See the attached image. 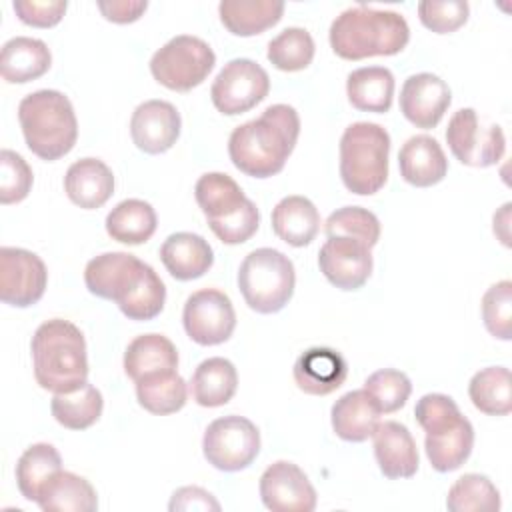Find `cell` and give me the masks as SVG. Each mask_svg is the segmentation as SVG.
I'll return each instance as SVG.
<instances>
[{"instance_id":"1","label":"cell","mask_w":512,"mask_h":512,"mask_svg":"<svg viewBox=\"0 0 512 512\" xmlns=\"http://www.w3.org/2000/svg\"><path fill=\"white\" fill-rule=\"evenodd\" d=\"M298 134V112L288 104H272L258 118L232 130L228 154L242 174L270 178L284 168L298 142Z\"/></svg>"},{"instance_id":"2","label":"cell","mask_w":512,"mask_h":512,"mask_svg":"<svg viewBox=\"0 0 512 512\" xmlns=\"http://www.w3.org/2000/svg\"><path fill=\"white\" fill-rule=\"evenodd\" d=\"M328 38L336 56L362 60L402 52L410 40V28L400 12L358 4L334 18Z\"/></svg>"},{"instance_id":"3","label":"cell","mask_w":512,"mask_h":512,"mask_svg":"<svg viewBox=\"0 0 512 512\" xmlns=\"http://www.w3.org/2000/svg\"><path fill=\"white\" fill-rule=\"evenodd\" d=\"M34 378L40 388L60 394L88 382V356L82 330L70 320L42 322L30 342Z\"/></svg>"},{"instance_id":"4","label":"cell","mask_w":512,"mask_h":512,"mask_svg":"<svg viewBox=\"0 0 512 512\" xmlns=\"http://www.w3.org/2000/svg\"><path fill=\"white\" fill-rule=\"evenodd\" d=\"M18 120L32 154L46 162L66 156L78 138V120L68 96L58 90H36L18 104Z\"/></svg>"},{"instance_id":"5","label":"cell","mask_w":512,"mask_h":512,"mask_svg":"<svg viewBox=\"0 0 512 512\" xmlns=\"http://www.w3.org/2000/svg\"><path fill=\"white\" fill-rule=\"evenodd\" d=\"M414 416L426 432L424 450L436 472L458 470L470 458L474 428L450 396L424 394L416 402Z\"/></svg>"},{"instance_id":"6","label":"cell","mask_w":512,"mask_h":512,"mask_svg":"<svg viewBox=\"0 0 512 512\" xmlns=\"http://www.w3.org/2000/svg\"><path fill=\"white\" fill-rule=\"evenodd\" d=\"M194 196L220 242L234 246L256 234L260 212L232 176L224 172L202 174L194 186Z\"/></svg>"},{"instance_id":"7","label":"cell","mask_w":512,"mask_h":512,"mask_svg":"<svg viewBox=\"0 0 512 512\" xmlns=\"http://www.w3.org/2000/svg\"><path fill=\"white\" fill-rule=\"evenodd\" d=\"M390 134L376 122H354L340 138V178L352 194H376L388 180Z\"/></svg>"},{"instance_id":"8","label":"cell","mask_w":512,"mask_h":512,"mask_svg":"<svg viewBox=\"0 0 512 512\" xmlns=\"http://www.w3.org/2000/svg\"><path fill=\"white\" fill-rule=\"evenodd\" d=\"M296 270L292 260L274 248H256L238 268V288L250 310L276 314L292 298Z\"/></svg>"},{"instance_id":"9","label":"cell","mask_w":512,"mask_h":512,"mask_svg":"<svg viewBox=\"0 0 512 512\" xmlns=\"http://www.w3.org/2000/svg\"><path fill=\"white\" fill-rule=\"evenodd\" d=\"M216 64V54L198 36L180 34L170 38L150 58V72L158 84L174 92L200 86Z\"/></svg>"},{"instance_id":"10","label":"cell","mask_w":512,"mask_h":512,"mask_svg":"<svg viewBox=\"0 0 512 512\" xmlns=\"http://www.w3.org/2000/svg\"><path fill=\"white\" fill-rule=\"evenodd\" d=\"M202 452L216 470H244L260 452V432L252 420L238 414L216 418L204 432Z\"/></svg>"},{"instance_id":"11","label":"cell","mask_w":512,"mask_h":512,"mask_svg":"<svg viewBox=\"0 0 512 512\" xmlns=\"http://www.w3.org/2000/svg\"><path fill=\"white\" fill-rule=\"evenodd\" d=\"M270 92L268 72L250 58H234L216 74L210 98L218 112L236 116L252 110Z\"/></svg>"},{"instance_id":"12","label":"cell","mask_w":512,"mask_h":512,"mask_svg":"<svg viewBox=\"0 0 512 512\" xmlns=\"http://www.w3.org/2000/svg\"><path fill=\"white\" fill-rule=\"evenodd\" d=\"M446 142L456 160L466 166L486 168L500 162L506 138L498 124L484 126L474 108H460L448 122Z\"/></svg>"},{"instance_id":"13","label":"cell","mask_w":512,"mask_h":512,"mask_svg":"<svg viewBox=\"0 0 512 512\" xmlns=\"http://www.w3.org/2000/svg\"><path fill=\"white\" fill-rule=\"evenodd\" d=\"M182 324L188 338L200 346L226 342L236 328V312L228 294L216 288H202L188 296L182 310Z\"/></svg>"},{"instance_id":"14","label":"cell","mask_w":512,"mask_h":512,"mask_svg":"<svg viewBox=\"0 0 512 512\" xmlns=\"http://www.w3.org/2000/svg\"><path fill=\"white\" fill-rule=\"evenodd\" d=\"M48 284V270L42 258L26 248H0V300L16 308L36 304Z\"/></svg>"},{"instance_id":"15","label":"cell","mask_w":512,"mask_h":512,"mask_svg":"<svg viewBox=\"0 0 512 512\" xmlns=\"http://www.w3.org/2000/svg\"><path fill=\"white\" fill-rule=\"evenodd\" d=\"M148 266L130 252H104L86 264L84 284L90 294L120 304L136 290Z\"/></svg>"},{"instance_id":"16","label":"cell","mask_w":512,"mask_h":512,"mask_svg":"<svg viewBox=\"0 0 512 512\" xmlns=\"http://www.w3.org/2000/svg\"><path fill=\"white\" fill-rule=\"evenodd\" d=\"M372 248L348 236H328L318 252L324 278L340 290H358L372 274Z\"/></svg>"},{"instance_id":"17","label":"cell","mask_w":512,"mask_h":512,"mask_svg":"<svg viewBox=\"0 0 512 512\" xmlns=\"http://www.w3.org/2000/svg\"><path fill=\"white\" fill-rule=\"evenodd\" d=\"M260 498L272 512H312L318 502L308 476L288 460H278L262 472Z\"/></svg>"},{"instance_id":"18","label":"cell","mask_w":512,"mask_h":512,"mask_svg":"<svg viewBox=\"0 0 512 512\" xmlns=\"http://www.w3.org/2000/svg\"><path fill=\"white\" fill-rule=\"evenodd\" d=\"M450 102V86L432 72L408 76L400 90V112L410 124L424 130L438 126Z\"/></svg>"},{"instance_id":"19","label":"cell","mask_w":512,"mask_h":512,"mask_svg":"<svg viewBox=\"0 0 512 512\" xmlns=\"http://www.w3.org/2000/svg\"><path fill=\"white\" fill-rule=\"evenodd\" d=\"M180 128V112L166 100H146L136 106L130 118L132 142L146 154L170 150L180 136Z\"/></svg>"},{"instance_id":"20","label":"cell","mask_w":512,"mask_h":512,"mask_svg":"<svg viewBox=\"0 0 512 512\" xmlns=\"http://www.w3.org/2000/svg\"><path fill=\"white\" fill-rule=\"evenodd\" d=\"M372 440L378 468L386 478L398 480L412 478L416 474L420 456L416 442L404 424L396 420H384L376 426Z\"/></svg>"},{"instance_id":"21","label":"cell","mask_w":512,"mask_h":512,"mask_svg":"<svg viewBox=\"0 0 512 512\" xmlns=\"http://www.w3.org/2000/svg\"><path fill=\"white\" fill-rule=\"evenodd\" d=\"M292 374L296 386L302 392L312 396H326L346 382L348 364L338 350L314 346L298 356Z\"/></svg>"},{"instance_id":"22","label":"cell","mask_w":512,"mask_h":512,"mask_svg":"<svg viewBox=\"0 0 512 512\" xmlns=\"http://www.w3.org/2000/svg\"><path fill=\"white\" fill-rule=\"evenodd\" d=\"M400 176L416 186L428 188L444 180L448 172V160L436 138L418 134L408 138L398 152Z\"/></svg>"},{"instance_id":"23","label":"cell","mask_w":512,"mask_h":512,"mask_svg":"<svg viewBox=\"0 0 512 512\" xmlns=\"http://www.w3.org/2000/svg\"><path fill=\"white\" fill-rule=\"evenodd\" d=\"M160 260L180 282L204 276L214 264L212 246L194 232H174L160 246Z\"/></svg>"},{"instance_id":"24","label":"cell","mask_w":512,"mask_h":512,"mask_svg":"<svg viewBox=\"0 0 512 512\" xmlns=\"http://www.w3.org/2000/svg\"><path fill=\"white\" fill-rule=\"evenodd\" d=\"M64 192L84 210L100 208L114 194V174L98 158H80L66 170Z\"/></svg>"},{"instance_id":"25","label":"cell","mask_w":512,"mask_h":512,"mask_svg":"<svg viewBox=\"0 0 512 512\" xmlns=\"http://www.w3.org/2000/svg\"><path fill=\"white\" fill-rule=\"evenodd\" d=\"M330 420L338 438L346 442H364L372 438L380 424V410L364 388L350 390L332 404Z\"/></svg>"},{"instance_id":"26","label":"cell","mask_w":512,"mask_h":512,"mask_svg":"<svg viewBox=\"0 0 512 512\" xmlns=\"http://www.w3.org/2000/svg\"><path fill=\"white\" fill-rule=\"evenodd\" d=\"M52 64L50 48L30 36H14L0 52V74L10 84H26L48 72Z\"/></svg>"},{"instance_id":"27","label":"cell","mask_w":512,"mask_h":512,"mask_svg":"<svg viewBox=\"0 0 512 512\" xmlns=\"http://www.w3.org/2000/svg\"><path fill=\"white\" fill-rule=\"evenodd\" d=\"M270 220L274 234L294 248L308 246L320 230L318 208L312 200L298 194L282 198L274 206Z\"/></svg>"},{"instance_id":"28","label":"cell","mask_w":512,"mask_h":512,"mask_svg":"<svg viewBox=\"0 0 512 512\" xmlns=\"http://www.w3.org/2000/svg\"><path fill=\"white\" fill-rule=\"evenodd\" d=\"M238 388V372L234 364L222 356L202 360L188 384L192 400L204 408H218L232 400Z\"/></svg>"},{"instance_id":"29","label":"cell","mask_w":512,"mask_h":512,"mask_svg":"<svg viewBox=\"0 0 512 512\" xmlns=\"http://www.w3.org/2000/svg\"><path fill=\"white\" fill-rule=\"evenodd\" d=\"M220 22L234 36H256L280 22L284 2L280 0H222Z\"/></svg>"},{"instance_id":"30","label":"cell","mask_w":512,"mask_h":512,"mask_svg":"<svg viewBox=\"0 0 512 512\" xmlns=\"http://www.w3.org/2000/svg\"><path fill=\"white\" fill-rule=\"evenodd\" d=\"M346 94L356 110L384 114L394 100V74L384 66L356 68L346 78Z\"/></svg>"},{"instance_id":"31","label":"cell","mask_w":512,"mask_h":512,"mask_svg":"<svg viewBox=\"0 0 512 512\" xmlns=\"http://www.w3.org/2000/svg\"><path fill=\"white\" fill-rule=\"evenodd\" d=\"M158 226L156 210L150 202L140 198H126L118 202L106 216V232L112 240L138 246L148 242Z\"/></svg>"},{"instance_id":"32","label":"cell","mask_w":512,"mask_h":512,"mask_svg":"<svg viewBox=\"0 0 512 512\" xmlns=\"http://www.w3.org/2000/svg\"><path fill=\"white\" fill-rule=\"evenodd\" d=\"M36 504L44 512H94L98 508V496L86 478L60 470L42 488Z\"/></svg>"},{"instance_id":"33","label":"cell","mask_w":512,"mask_h":512,"mask_svg":"<svg viewBox=\"0 0 512 512\" xmlns=\"http://www.w3.org/2000/svg\"><path fill=\"white\" fill-rule=\"evenodd\" d=\"M136 384L138 404L156 416L174 414L188 400V384L176 370H160L142 376Z\"/></svg>"},{"instance_id":"34","label":"cell","mask_w":512,"mask_h":512,"mask_svg":"<svg viewBox=\"0 0 512 512\" xmlns=\"http://www.w3.org/2000/svg\"><path fill=\"white\" fill-rule=\"evenodd\" d=\"M178 352L172 340L162 334L136 336L124 352V372L134 382L146 374L160 370H176Z\"/></svg>"},{"instance_id":"35","label":"cell","mask_w":512,"mask_h":512,"mask_svg":"<svg viewBox=\"0 0 512 512\" xmlns=\"http://www.w3.org/2000/svg\"><path fill=\"white\" fill-rule=\"evenodd\" d=\"M62 470L60 452L48 444L38 442L28 446L16 462V484L28 502H38L42 488Z\"/></svg>"},{"instance_id":"36","label":"cell","mask_w":512,"mask_h":512,"mask_svg":"<svg viewBox=\"0 0 512 512\" xmlns=\"http://www.w3.org/2000/svg\"><path fill=\"white\" fill-rule=\"evenodd\" d=\"M104 400L96 386L84 382L76 390L52 396L50 412L54 420L68 430H86L102 416Z\"/></svg>"},{"instance_id":"37","label":"cell","mask_w":512,"mask_h":512,"mask_svg":"<svg viewBox=\"0 0 512 512\" xmlns=\"http://www.w3.org/2000/svg\"><path fill=\"white\" fill-rule=\"evenodd\" d=\"M468 396L476 410L488 416H506L512 410L510 370L504 366H488L478 370L470 384Z\"/></svg>"},{"instance_id":"38","label":"cell","mask_w":512,"mask_h":512,"mask_svg":"<svg viewBox=\"0 0 512 512\" xmlns=\"http://www.w3.org/2000/svg\"><path fill=\"white\" fill-rule=\"evenodd\" d=\"M446 508L450 512H496L500 510V492L484 474H464L448 490Z\"/></svg>"},{"instance_id":"39","label":"cell","mask_w":512,"mask_h":512,"mask_svg":"<svg viewBox=\"0 0 512 512\" xmlns=\"http://www.w3.org/2000/svg\"><path fill=\"white\" fill-rule=\"evenodd\" d=\"M314 40L308 30L300 26L284 28L268 42V60L282 72H298L310 66L314 58Z\"/></svg>"},{"instance_id":"40","label":"cell","mask_w":512,"mask_h":512,"mask_svg":"<svg viewBox=\"0 0 512 512\" xmlns=\"http://www.w3.org/2000/svg\"><path fill=\"white\" fill-rule=\"evenodd\" d=\"M324 232L326 236H348L372 248L380 240V220L362 206H344L326 218Z\"/></svg>"},{"instance_id":"41","label":"cell","mask_w":512,"mask_h":512,"mask_svg":"<svg viewBox=\"0 0 512 512\" xmlns=\"http://www.w3.org/2000/svg\"><path fill=\"white\" fill-rule=\"evenodd\" d=\"M364 390L380 410V414H392L400 410L412 392L410 378L394 368H382L372 372L364 380Z\"/></svg>"},{"instance_id":"42","label":"cell","mask_w":512,"mask_h":512,"mask_svg":"<svg viewBox=\"0 0 512 512\" xmlns=\"http://www.w3.org/2000/svg\"><path fill=\"white\" fill-rule=\"evenodd\" d=\"M166 302V286L160 280V276L154 272L152 266H148L144 278L136 286V290L118 304L120 312L136 322H146L156 318Z\"/></svg>"},{"instance_id":"43","label":"cell","mask_w":512,"mask_h":512,"mask_svg":"<svg viewBox=\"0 0 512 512\" xmlns=\"http://www.w3.org/2000/svg\"><path fill=\"white\" fill-rule=\"evenodd\" d=\"M482 320L486 330L498 340L512 338V282L500 280L482 296Z\"/></svg>"},{"instance_id":"44","label":"cell","mask_w":512,"mask_h":512,"mask_svg":"<svg viewBox=\"0 0 512 512\" xmlns=\"http://www.w3.org/2000/svg\"><path fill=\"white\" fill-rule=\"evenodd\" d=\"M34 174L28 162L14 150L4 148L0 152V202L18 204L32 188Z\"/></svg>"},{"instance_id":"45","label":"cell","mask_w":512,"mask_h":512,"mask_svg":"<svg viewBox=\"0 0 512 512\" xmlns=\"http://www.w3.org/2000/svg\"><path fill=\"white\" fill-rule=\"evenodd\" d=\"M468 14L470 8L464 0H424L418 4L420 22L436 34L456 32L460 26L466 24Z\"/></svg>"},{"instance_id":"46","label":"cell","mask_w":512,"mask_h":512,"mask_svg":"<svg viewBox=\"0 0 512 512\" xmlns=\"http://www.w3.org/2000/svg\"><path fill=\"white\" fill-rule=\"evenodd\" d=\"M12 8L24 24L52 28L62 20L68 4L66 0H14Z\"/></svg>"},{"instance_id":"47","label":"cell","mask_w":512,"mask_h":512,"mask_svg":"<svg viewBox=\"0 0 512 512\" xmlns=\"http://www.w3.org/2000/svg\"><path fill=\"white\" fill-rule=\"evenodd\" d=\"M168 510L176 512V510H220V502L204 488L200 486H182L178 488L170 502H168Z\"/></svg>"},{"instance_id":"48","label":"cell","mask_w":512,"mask_h":512,"mask_svg":"<svg viewBox=\"0 0 512 512\" xmlns=\"http://www.w3.org/2000/svg\"><path fill=\"white\" fill-rule=\"evenodd\" d=\"M148 8L146 0H110V2H98V10L102 16L116 24H128L136 22Z\"/></svg>"},{"instance_id":"49","label":"cell","mask_w":512,"mask_h":512,"mask_svg":"<svg viewBox=\"0 0 512 512\" xmlns=\"http://www.w3.org/2000/svg\"><path fill=\"white\" fill-rule=\"evenodd\" d=\"M510 208L512 204L506 202L496 214H494V234L498 236V240L504 244V246H510Z\"/></svg>"}]
</instances>
